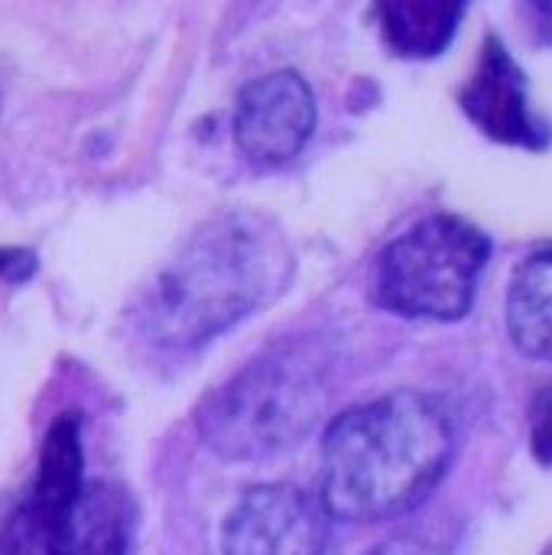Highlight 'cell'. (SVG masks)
<instances>
[{"label":"cell","instance_id":"1","mask_svg":"<svg viewBox=\"0 0 552 555\" xmlns=\"http://www.w3.org/2000/svg\"><path fill=\"white\" fill-rule=\"evenodd\" d=\"M296 254L283 228L254 208L208 218L153 280L140 306L143 335L192 351L286 293Z\"/></svg>","mask_w":552,"mask_h":555},{"label":"cell","instance_id":"2","mask_svg":"<svg viewBox=\"0 0 552 555\" xmlns=\"http://www.w3.org/2000/svg\"><path fill=\"white\" fill-rule=\"evenodd\" d=\"M452 455L455 429L439 400L416 390L377 397L325 429L319 501L335 520H397L436 491Z\"/></svg>","mask_w":552,"mask_h":555},{"label":"cell","instance_id":"3","mask_svg":"<svg viewBox=\"0 0 552 555\" xmlns=\"http://www.w3.org/2000/svg\"><path fill=\"white\" fill-rule=\"evenodd\" d=\"M137 507L111 481L85 478L81 416L49 426L39 465L0 527V555H127Z\"/></svg>","mask_w":552,"mask_h":555},{"label":"cell","instance_id":"4","mask_svg":"<svg viewBox=\"0 0 552 555\" xmlns=\"http://www.w3.org/2000/svg\"><path fill=\"white\" fill-rule=\"evenodd\" d=\"M325 403L322 358L303 341H283L215 387L195 410V429L224 462H267L303 442Z\"/></svg>","mask_w":552,"mask_h":555},{"label":"cell","instance_id":"5","mask_svg":"<svg viewBox=\"0 0 552 555\" xmlns=\"http://www.w3.org/2000/svg\"><path fill=\"white\" fill-rule=\"evenodd\" d=\"M491 241L455 215H429L394 237L374 270V299L403 319L459 322L468 315Z\"/></svg>","mask_w":552,"mask_h":555},{"label":"cell","instance_id":"6","mask_svg":"<svg viewBox=\"0 0 552 555\" xmlns=\"http://www.w3.org/2000/svg\"><path fill=\"white\" fill-rule=\"evenodd\" d=\"M319 107L299 72H270L247 81L234 104V143L260 169L296 159L316 133Z\"/></svg>","mask_w":552,"mask_h":555},{"label":"cell","instance_id":"7","mask_svg":"<svg viewBox=\"0 0 552 555\" xmlns=\"http://www.w3.org/2000/svg\"><path fill=\"white\" fill-rule=\"evenodd\" d=\"M329 514L296 485L244 491L221 527V555H325Z\"/></svg>","mask_w":552,"mask_h":555},{"label":"cell","instance_id":"8","mask_svg":"<svg viewBox=\"0 0 552 555\" xmlns=\"http://www.w3.org/2000/svg\"><path fill=\"white\" fill-rule=\"evenodd\" d=\"M459 104L468 120L498 143L527 150H543L550 143V127L534 111L527 75L498 36L485 39L478 65L465 81Z\"/></svg>","mask_w":552,"mask_h":555},{"label":"cell","instance_id":"9","mask_svg":"<svg viewBox=\"0 0 552 555\" xmlns=\"http://www.w3.org/2000/svg\"><path fill=\"white\" fill-rule=\"evenodd\" d=\"M508 335L521 354L552 361V250L517 267L508 289Z\"/></svg>","mask_w":552,"mask_h":555},{"label":"cell","instance_id":"10","mask_svg":"<svg viewBox=\"0 0 552 555\" xmlns=\"http://www.w3.org/2000/svg\"><path fill=\"white\" fill-rule=\"evenodd\" d=\"M465 16L462 3L449 0H394L377 7L384 42L403 59H433L449 49Z\"/></svg>","mask_w":552,"mask_h":555},{"label":"cell","instance_id":"11","mask_svg":"<svg viewBox=\"0 0 552 555\" xmlns=\"http://www.w3.org/2000/svg\"><path fill=\"white\" fill-rule=\"evenodd\" d=\"M371 555H452L446 543H439L436 537L429 533H403V537H394L390 543L377 546Z\"/></svg>","mask_w":552,"mask_h":555},{"label":"cell","instance_id":"12","mask_svg":"<svg viewBox=\"0 0 552 555\" xmlns=\"http://www.w3.org/2000/svg\"><path fill=\"white\" fill-rule=\"evenodd\" d=\"M36 254L26 247H0V280L10 286L26 283L36 273Z\"/></svg>","mask_w":552,"mask_h":555},{"label":"cell","instance_id":"13","mask_svg":"<svg viewBox=\"0 0 552 555\" xmlns=\"http://www.w3.org/2000/svg\"><path fill=\"white\" fill-rule=\"evenodd\" d=\"M534 455L543 462V465H552V393H547L537 406V416H534Z\"/></svg>","mask_w":552,"mask_h":555}]
</instances>
